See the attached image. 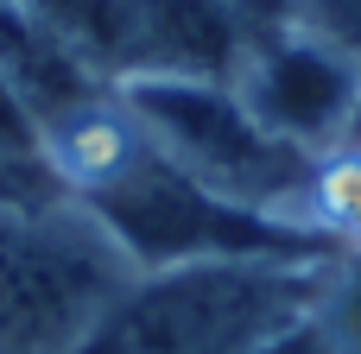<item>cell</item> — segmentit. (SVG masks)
Returning <instances> with one entry per match:
<instances>
[{"label":"cell","mask_w":361,"mask_h":354,"mask_svg":"<svg viewBox=\"0 0 361 354\" xmlns=\"http://www.w3.org/2000/svg\"><path fill=\"white\" fill-rule=\"evenodd\" d=\"M63 184L51 177L44 158H13L0 152V209H32V203H57Z\"/></svg>","instance_id":"cell-7"},{"label":"cell","mask_w":361,"mask_h":354,"mask_svg":"<svg viewBox=\"0 0 361 354\" xmlns=\"http://www.w3.org/2000/svg\"><path fill=\"white\" fill-rule=\"evenodd\" d=\"M336 260H190L140 272L76 354H292Z\"/></svg>","instance_id":"cell-1"},{"label":"cell","mask_w":361,"mask_h":354,"mask_svg":"<svg viewBox=\"0 0 361 354\" xmlns=\"http://www.w3.org/2000/svg\"><path fill=\"white\" fill-rule=\"evenodd\" d=\"M292 222L311 228L317 241H330L336 253L361 247V146H330L311 165V184H305Z\"/></svg>","instance_id":"cell-5"},{"label":"cell","mask_w":361,"mask_h":354,"mask_svg":"<svg viewBox=\"0 0 361 354\" xmlns=\"http://www.w3.org/2000/svg\"><path fill=\"white\" fill-rule=\"evenodd\" d=\"M292 354H361V247H349L330 266V285Z\"/></svg>","instance_id":"cell-6"},{"label":"cell","mask_w":361,"mask_h":354,"mask_svg":"<svg viewBox=\"0 0 361 354\" xmlns=\"http://www.w3.org/2000/svg\"><path fill=\"white\" fill-rule=\"evenodd\" d=\"M133 279L82 203L0 209V354H76Z\"/></svg>","instance_id":"cell-2"},{"label":"cell","mask_w":361,"mask_h":354,"mask_svg":"<svg viewBox=\"0 0 361 354\" xmlns=\"http://www.w3.org/2000/svg\"><path fill=\"white\" fill-rule=\"evenodd\" d=\"M0 152H13V158H44V152H38V127H32V114L19 108V95L6 89V76H0Z\"/></svg>","instance_id":"cell-8"},{"label":"cell","mask_w":361,"mask_h":354,"mask_svg":"<svg viewBox=\"0 0 361 354\" xmlns=\"http://www.w3.org/2000/svg\"><path fill=\"white\" fill-rule=\"evenodd\" d=\"M114 95L127 101V114L146 127V139L190 171L203 190H216L222 203L260 209L292 222L305 184H311V152L273 139L247 101L235 95V82H203V76H140V82H114Z\"/></svg>","instance_id":"cell-3"},{"label":"cell","mask_w":361,"mask_h":354,"mask_svg":"<svg viewBox=\"0 0 361 354\" xmlns=\"http://www.w3.org/2000/svg\"><path fill=\"white\" fill-rule=\"evenodd\" d=\"M235 95L247 101V114L273 139L324 158L343 139V127L361 101V63L349 51H336L330 38H317L305 25H286L241 57Z\"/></svg>","instance_id":"cell-4"}]
</instances>
